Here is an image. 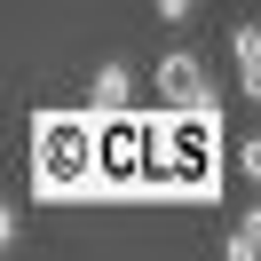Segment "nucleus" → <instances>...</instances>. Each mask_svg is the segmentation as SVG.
I'll list each match as a JSON object with an SVG mask.
<instances>
[{"instance_id": "5", "label": "nucleus", "mask_w": 261, "mask_h": 261, "mask_svg": "<svg viewBox=\"0 0 261 261\" xmlns=\"http://www.w3.org/2000/svg\"><path fill=\"white\" fill-rule=\"evenodd\" d=\"M150 8H159V24H190L198 16V0H150Z\"/></svg>"}, {"instance_id": "2", "label": "nucleus", "mask_w": 261, "mask_h": 261, "mask_svg": "<svg viewBox=\"0 0 261 261\" xmlns=\"http://www.w3.org/2000/svg\"><path fill=\"white\" fill-rule=\"evenodd\" d=\"M127 103H135V71L119 64V56H103V64H95V111H103V119H119Z\"/></svg>"}, {"instance_id": "6", "label": "nucleus", "mask_w": 261, "mask_h": 261, "mask_svg": "<svg viewBox=\"0 0 261 261\" xmlns=\"http://www.w3.org/2000/svg\"><path fill=\"white\" fill-rule=\"evenodd\" d=\"M16 245V206H0V253Z\"/></svg>"}, {"instance_id": "4", "label": "nucleus", "mask_w": 261, "mask_h": 261, "mask_svg": "<svg viewBox=\"0 0 261 261\" xmlns=\"http://www.w3.org/2000/svg\"><path fill=\"white\" fill-rule=\"evenodd\" d=\"M222 253H229V261H253V253H261V214H238V229L222 238Z\"/></svg>"}, {"instance_id": "3", "label": "nucleus", "mask_w": 261, "mask_h": 261, "mask_svg": "<svg viewBox=\"0 0 261 261\" xmlns=\"http://www.w3.org/2000/svg\"><path fill=\"white\" fill-rule=\"evenodd\" d=\"M229 64H238V95H261V24L229 32Z\"/></svg>"}, {"instance_id": "1", "label": "nucleus", "mask_w": 261, "mask_h": 261, "mask_svg": "<svg viewBox=\"0 0 261 261\" xmlns=\"http://www.w3.org/2000/svg\"><path fill=\"white\" fill-rule=\"evenodd\" d=\"M159 95L174 103V111H206L214 87H206V71H198V56H166L159 64Z\"/></svg>"}]
</instances>
